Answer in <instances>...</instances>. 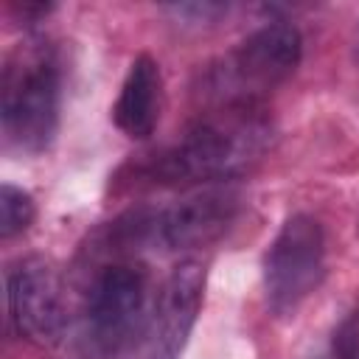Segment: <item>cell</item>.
<instances>
[{"instance_id": "cell-1", "label": "cell", "mask_w": 359, "mask_h": 359, "mask_svg": "<svg viewBox=\"0 0 359 359\" xmlns=\"http://www.w3.org/2000/svg\"><path fill=\"white\" fill-rule=\"evenodd\" d=\"M269 143V121L258 104H222L154 151L140 168L149 185H208L230 180L261 160Z\"/></svg>"}, {"instance_id": "cell-2", "label": "cell", "mask_w": 359, "mask_h": 359, "mask_svg": "<svg viewBox=\"0 0 359 359\" xmlns=\"http://www.w3.org/2000/svg\"><path fill=\"white\" fill-rule=\"evenodd\" d=\"M238 194L230 188H208L174 205H140L121 213L104 230V247L112 252L160 250L180 252L216 241L238 213Z\"/></svg>"}, {"instance_id": "cell-3", "label": "cell", "mask_w": 359, "mask_h": 359, "mask_svg": "<svg viewBox=\"0 0 359 359\" xmlns=\"http://www.w3.org/2000/svg\"><path fill=\"white\" fill-rule=\"evenodd\" d=\"M149 272L132 261L101 266L84 294L79 351L84 359H121L149 320Z\"/></svg>"}, {"instance_id": "cell-4", "label": "cell", "mask_w": 359, "mask_h": 359, "mask_svg": "<svg viewBox=\"0 0 359 359\" xmlns=\"http://www.w3.org/2000/svg\"><path fill=\"white\" fill-rule=\"evenodd\" d=\"M0 121L6 143L25 154H39L53 143L59 129V67L48 48L20 45L6 59Z\"/></svg>"}, {"instance_id": "cell-5", "label": "cell", "mask_w": 359, "mask_h": 359, "mask_svg": "<svg viewBox=\"0 0 359 359\" xmlns=\"http://www.w3.org/2000/svg\"><path fill=\"white\" fill-rule=\"evenodd\" d=\"M303 39L286 20H272L244 36L205 79L208 93L222 104H258L266 90L283 84L300 65Z\"/></svg>"}, {"instance_id": "cell-6", "label": "cell", "mask_w": 359, "mask_h": 359, "mask_svg": "<svg viewBox=\"0 0 359 359\" xmlns=\"http://www.w3.org/2000/svg\"><path fill=\"white\" fill-rule=\"evenodd\" d=\"M325 236L314 216L292 213L278 230L264 255V294L266 306L286 317L323 280Z\"/></svg>"}, {"instance_id": "cell-7", "label": "cell", "mask_w": 359, "mask_h": 359, "mask_svg": "<svg viewBox=\"0 0 359 359\" xmlns=\"http://www.w3.org/2000/svg\"><path fill=\"white\" fill-rule=\"evenodd\" d=\"M6 300L8 320L20 337L39 345H53L62 339L70 314L62 275L50 261L39 255L17 261L6 275Z\"/></svg>"}, {"instance_id": "cell-8", "label": "cell", "mask_w": 359, "mask_h": 359, "mask_svg": "<svg viewBox=\"0 0 359 359\" xmlns=\"http://www.w3.org/2000/svg\"><path fill=\"white\" fill-rule=\"evenodd\" d=\"M205 292V266L196 258H182L165 278L143 337L137 359H180L194 331Z\"/></svg>"}, {"instance_id": "cell-9", "label": "cell", "mask_w": 359, "mask_h": 359, "mask_svg": "<svg viewBox=\"0 0 359 359\" xmlns=\"http://www.w3.org/2000/svg\"><path fill=\"white\" fill-rule=\"evenodd\" d=\"M160 98H163L160 65L149 53H137L126 70L118 101L112 107L115 126L132 140H146L157 126Z\"/></svg>"}, {"instance_id": "cell-10", "label": "cell", "mask_w": 359, "mask_h": 359, "mask_svg": "<svg viewBox=\"0 0 359 359\" xmlns=\"http://www.w3.org/2000/svg\"><path fill=\"white\" fill-rule=\"evenodd\" d=\"M36 216L34 196L11 182H3L0 188V238H14L31 227Z\"/></svg>"}, {"instance_id": "cell-11", "label": "cell", "mask_w": 359, "mask_h": 359, "mask_svg": "<svg viewBox=\"0 0 359 359\" xmlns=\"http://www.w3.org/2000/svg\"><path fill=\"white\" fill-rule=\"evenodd\" d=\"M334 356L337 359H359V309H353L337 328Z\"/></svg>"}, {"instance_id": "cell-12", "label": "cell", "mask_w": 359, "mask_h": 359, "mask_svg": "<svg viewBox=\"0 0 359 359\" xmlns=\"http://www.w3.org/2000/svg\"><path fill=\"white\" fill-rule=\"evenodd\" d=\"M168 11H174L180 20H191V22H210L213 17L224 14L227 6L219 3H185V6H168Z\"/></svg>"}]
</instances>
